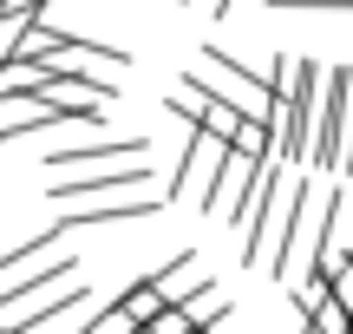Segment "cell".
Segmentation results:
<instances>
[{
  "label": "cell",
  "instance_id": "cell-1",
  "mask_svg": "<svg viewBox=\"0 0 353 334\" xmlns=\"http://www.w3.org/2000/svg\"><path fill=\"white\" fill-rule=\"evenodd\" d=\"M334 223H341V190H321V197H314V184L301 177V204H294L288 230H281L275 256H268V275L288 282L294 269H307V262L327 249V230H334Z\"/></svg>",
  "mask_w": 353,
  "mask_h": 334
},
{
  "label": "cell",
  "instance_id": "cell-2",
  "mask_svg": "<svg viewBox=\"0 0 353 334\" xmlns=\"http://www.w3.org/2000/svg\"><path fill=\"white\" fill-rule=\"evenodd\" d=\"M347 131H353V66H321V99H314V125H307V157H314L321 170H341Z\"/></svg>",
  "mask_w": 353,
  "mask_h": 334
},
{
  "label": "cell",
  "instance_id": "cell-3",
  "mask_svg": "<svg viewBox=\"0 0 353 334\" xmlns=\"http://www.w3.org/2000/svg\"><path fill=\"white\" fill-rule=\"evenodd\" d=\"M157 170L144 157H118V164H85V177H52L46 197L52 204H85V197H125V190H151Z\"/></svg>",
  "mask_w": 353,
  "mask_h": 334
},
{
  "label": "cell",
  "instance_id": "cell-4",
  "mask_svg": "<svg viewBox=\"0 0 353 334\" xmlns=\"http://www.w3.org/2000/svg\"><path fill=\"white\" fill-rule=\"evenodd\" d=\"M164 210V190H125V197H85V204H59V230H118V223H144Z\"/></svg>",
  "mask_w": 353,
  "mask_h": 334
},
{
  "label": "cell",
  "instance_id": "cell-5",
  "mask_svg": "<svg viewBox=\"0 0 353 334\" xmlns=\"http://www.w3.org/2000/svg\"><path fill=\"white\" fill-rule=\"evenodd\" d=\"M223 151H229V138H216V131H203V125H190V144H183V157H176V177H170V190H164V204H196L203 197V184L216 177V164H223Z\"/></svg>",
  "mask_w": 353,
  "mask_h": 334
},
{
  "label": "cell",
  "instance_id": "cell-6",
  "mask_svg": "<svg viewBox=\"0 0 353 334\" xmlns=\"http://www.w3.org/2000/svg\"><path fill=\"white\" fill-rule=\"evenodd\" d=\"M79 308H85V282H72V275H65L59 288H46V295L7 308L0 322H13V328H52V322H79Z\"/></svg>",
  "mask_w": 353,
  "mask_h": 334
},
{
  "label": "cell",
  "instance_id": "cell-7",
  "mask_svg": "<svg viewBox=\"0 0 353 334\" xmlns=\"http://www.w3.org/2000/svg\"><path fill=\"white\" fill-rule=\"evenodd\" d=\"M151 144L144 138H125V131H105V138H85V144H65V151L46 157V170H85V164H118V157H144Z\"/></svg>",
  "mask_w": 353,
  "mask_h": 334
},
{
  "label": "cell",
  "instance_id": "cell-8",
  "mask_svg": "<svg viewBox=\"0 0 353 334\" xmlns=\"http://www.w3.org/2000/svg\"><path fill=\"white\" fill-rule=\"evenodd\" d=\"M65 275H79V262H72V256H52L46 269H33V262H26V275H20V282H0V315H7V308H20V302H33V295H46V288H59Z\"/></svg>",
  "mask_w": 353,
  "mask_h": 334
},
{
  "label": "cell",
  "instance_id": "cell-9",
  "mask_svg": "<svg viewBox=\"0 0 353 334\" xmlns=\"http://www.w3.org/2000/svg\"><path fill=\"white\" fill-rule=\"evenodd\" d=\"M307 322H314V328H327V334H347V328H353V315H347V308H341L334 295H321V308L307 315Z\"/></svg>",
  "mask_w": 353,
  "mask_h": 334
}]
</instances>
